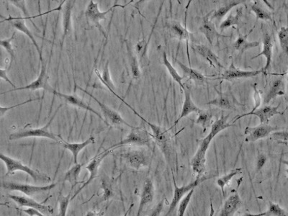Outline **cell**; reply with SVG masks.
<instances>
[{
  "label": "cell",
  "mask_w": 288,
  "mask_h": 216,
  "mask_svg": "<svg viewBox=\"0 0 288 216\" xmlns=\"http://www.w3.org/2000/svg\"><path fill=\"white\" fill-rule=\"evenodd\" d=\"M229 117V115H227V116L222 115L220 118L212 124L209 134L200 141L199 147L191 161V167L193 172L197 174V178L203 177L202 175L205 172L206 152L212 140L223 130L234 126V124L228 122Z\"/></svg>",
  "instance_id": "1"
},
{
  "label": "cell",
  "mask_w": 288,
  "mask_h": 216,
  "mask_svg": "<svg viewBox=\"0 0 288 216\" xmlns=\"http://www.w3.org/2000/svg\"><path fill=\"white\" fill-rule=\"evenodd\" d=\"M131 110L151 128V131H152L153 139L154 140L158 148L161 150L162 153L165 156L167 163L172 166V162H173V148H172V142H171V136L170 133H169V130L156 125V124H151V122L146 120L144 117L138 113L134 108H132Z\"/></svg>",
  "instance_id": "2"
},
{
  "label": "cell",
  "mask_w": 288,
  "mask_h": 216,
  "mask_svg": "<svg viewBox=\"0 0 288 216\" xmlns=\"http://www.w3.org/2000/svg\"><path fill=\"white\" fill-rule=\"evenodd\" d=\"M62 105H59L58 108L56 109L54 114H53L51 120L48 121L47 124L44 127L38 128V129H22L17 132L10 134L9 139L10 141H15V140L21 139V138H46L53 140L56 142L60 143L63 141V138L60 135L53 134L49 130L50 126L52 124L53 120H54L56 114L59 111L60 108H61Z\"/></svg>",
  "instance_id": "3"
},
{
  "label": "cell",
  "mask_w": 288,
  "mask_h": 216,
  "mask_svg": "<svg viewBox=\"0 0 288 216\" xmlns=\"http://www.w3.org/2000/svg\"><path fill=\"white\" fill-rule=\"evenodd\" d=\"M0 159L4 162L5 167H6L7 176L13 174L17 171H21V172L26 173L29 176H30L35 181V182H49L51 181V177L47 174H43L38 170L30 168L28 166L22 164L20 161L11 158V157L4 155V153H2L0 155Z\"/></svg>",
  "instance_id": "4"
},
{
  "label": "cell",
  "mask_w": 288,
  "mask_h": 216,
  "mask_svg": "<svg viewBox=\"0 0 288 216\" xmlns=\"http://www.w3.org/2000/svg\"><path fill=\"white\" fill-rule=\"evenodd\" d=\"M153 140L152 134L148 132L146 129L142 128L135 127L131 129V132L127 135L125 139L120 142L110 146L111 149L119 148L125 145H136L139 146H150Z\"/></svg>",
  "instance_id": "5"
},
{
  "label": "cell",
  "mask_w": 288,
  "mask_h": 216,
  "mask_svg": "<svg viewBox=\"0 0 288 216\" xmlns=\"http://www.w3.org/2000/svg\"><path fill=\"white\" fill-rule=\"evenodd\" d=\"M125 6H126V5L115 4L113 7L108 9V10H106V11L101 12L99 10V4L93 1V0H91L87 5V10H86V17H87L89 21L92 22L93 25L95 26L97 28L100 30V32L105 36V38H106V34H105V30H103V27H102L101 24V20H106L107 15L110 13V12L113 11L114 9L117 8L123 9L125 8Z\"/></svg>",
  "instance_id": "6"
},
{
  "label": "cell",
  "mask_w": 288,
  "mask_h": 216,
  "mask_svg": "<svg viewBox=\"0 0 288 216\" xmlns=\"http://www.w3.org/2000/svg\"><path fill=\"white\" fill-rule=\"evenodd\" d=\"M211 177H205V176H203V177L200 178H196V180L191 181V182L189 183L187 186L182 187L177 186L175 177H173L174 188H175V189H174L173 198H172L168 211H167L165 216L172 215V212L175 211L176 207L180 203L182 199L184 198V195H187L191 190L196 189V187L199 186L203 181L208 180V179H210Z\"/></svg>",
  "instance_id": "7"
},
{
  "label": "cell",
  "mask_w": 288,
  "mask_h": 216,
  "mask_svg": "<svg viewBox=\"0 0 288 216\" xmlns=\"http://www.w3.org/2000/svg\"><path fill=\"white\" fill-rule=\"evenodd\" d=\"M77 87L78 88L79 90L83 91L85 94L89 95L91 98H92V99L99 105V107L101 108L103 115H104L105 120L106 121L107 125H111L115 126V127L125 126L131 128V129H133V128L134 127V126H131V124H129V122H127L126 121L124 120L121 115H120L118 112L115 111L113 109L110 108V107H108V105H105V104L101 103L100 100L97 99L95 97L93 96L92 94L88 92V91L84 89L83 88L77 85Z\"/></svg>",
  "instance_id": "8"
},
{
  "label": "cell",
  "mask_w": 288,
  "mask_h": 216,
  "mask_svg": "<svg viewBox=\"0 0 288 216\" xmlns=\"http://www.w3.org/2000/svg\"><path fill=\"white\" fill-rule=\"evenodd\" d=\"M121 157L131 168L139 170L140 169L148 167L151 162L149 152L142 149H129L123 152Z\"/></svg>",
  "instance_id": "9"
},
{
  "label": "cell",
  "mask_w": 288,
  "mask_h": 216,
  "mask_svg": "<svg viewBox=\"0 0 288 216\" xmlns=\"http://www.w3.org/2000/svg\"><path fill=\"white\" fill-rule=\"evenodd\" d=\"M56 183L48 184L45 186H31V184H20V183L14 182V181H3L2 183V187L5 190H10V191H18L23 193L27 197L32 196L44 193L46 192L53 189L56 186Z\"/></svg>",
  "instance_id": "10"
},
{
  "label": "cell",
  "mask_w": 288,
  "mask_h": 216,
  "mask_svg": "<svg viewBox=\"0 0 288 216\" xmlns=\"http://www.w3.org/2000/svg\"><path fill=\"white\" fill-rule=\"evenodd\" d=\"M39 89H44V90L52 93V94L53 91L55 90L54 89H53L52 86L50 85L49 82H48L47 68H46V66L45 65L44 61L41 62V72H40L39 77H38L35 81L31 82L28 85L21 86V87H16L15 88V89H11V90L2 92L1 95L6 94V93L11 92V91H36L39 90Z\"/></svg>",
  "instance_id": "11"
},
{
  "label": "cell",
  "mask_w": 288,
  "mask_h": 216,
  "mask_svg": "<svg viewBox=\"0 0 288 216\" xmlns=\"http://www.w3.org/2000/svg\"><path fill=\"white\" fill-rule=\"evenodd\" d=\"M113 151L114 149L108 148V149L105 150V151L100 153L99 155H97L95 157H93L90 162H89V164H87V167H85L86 169H87L89 172V179L84 183L83 186L81 187V188L76 192L75 195L72 197V200H73L74 199L81 193L82 190H83L86 187L89 186V184L98 177V172H99V167L100 166H101L102 162Z\"/></svg>",
  "instance_id": "12"
},
{
  "label": "cell",
  "mask_w": 288,
  "mask_h": 216,
  "mask_svg": "<svg viewBox=\"0 0 288 216\" xmlns=\"http://www.w3.org/2000/svg\"><path fill=\"white\" fill-rule=\"evenodd\" d=\"M279 128L272 126L269 124H260L256 127H246L244 135H246L245 141L246 143L255 142L258 140L268 137L272 133L278 131Z\"/></svg>",
  "instance_id": "13"
},
{
  "label": "cell",
  "mask_w": 288,
  "mask_h": 216,
  "mask_svg": "<svg viewBox=\"0 0 288 216\" xmlns=\"http://www.w3.org/2000/svg\"><path fill=\"white\" fill-rule=\"evenodd\" d=\"M279 106H280V104H279L277 106L275 107L265 105L261 108L257 109L255 111L247 112V113L242 114V115L236 117L234 120L233 121L232 124H235L236 121L242 118V117L251 115H255V116L258 117L260 118V124H268L271 117L275 116V115H282L284 113V112L279 111L278 108Z\"/></svg>",
  "instance_id": "14"
},
{
  "label": "cell",
  "mask_w": 288,
  "mask_h": 216,
  "mask_svg": "<svg viewBox=\"0 0 288 216\" xmlns=\"http://www.w3.org/2000/svg\"><path fill=\"white\" fill-rule=\"evenodd\" d=\"M207 105H213L222 110H236L237 105L243 106V105H241L234 98V95L231 91H227V92L218 91V96L215 99L208 102Z\"/></svg>",
  "instance_id": "15"
},
{
  "label": "cell",
  "mask_w": 288,
  "mask_h": 216,
  "mask_svg": "<svg viewBox=\"0 0 288 216\" xmlns=\"http://www.w3.org/2000/svg\"><path fill=\"white\" fill-rule=\"evenodd\" d=\"M214 11L210 12L209 13L206 14L203 18L201 25L199 27V31L204 35L206 38L207 41L209 42L210 45H213L214 41L218 38H228L229 36H223L219 34L215 27V24L210 20V16Z\"/></svg>",
  "instance_id": "16"
},
{
  "label": "cell",
  "mask_w": 288,
  "mask_h": 216,
  "mask_svg": "<svg viewBox=\"0 0 288 216\" xmlns=\"http://www.w3.org/2000/svg\"><path fill=\"white\" fill-rule=\"evenodd\" d=\"M262 73H263V69H261V70L243 71L236 68L234 63H232L229 69H227L221 74L220 78L223 79V80L232 82V81L236 80V79H247V78L257 77L259 74Z\"/></svg>",
  "instance_id": "17"
},
{
  "label": "cell",
  "mask_w": 288,
  "mask_h": 216,
  "mask_svg": "<svg viewBox=\"0 0 288 216\" xmlns=\"http://www.w3.org/2000/svg\"><path fill=\"white\" fill-rule=\"evenodd\" d=\"M25 19L24 18V17H13L10 16L9 18H5V20H3V21H1V22L4 21L9 22L14 28L26 35L27 37H28L29 39L31 40L33 43H34V46H35L36 50H37L38 53H39L40 60H41V62L44 61L42 51H41V48H40L39 45H38L37 41H36L35 37H34L32 32H31L30 29L27 27L26 24H25Z\"/></svg>",
  "instance_id": "18"
},
{
  "label": "cell",
  "mask_w": 288,
  "mask_h": 216,
  "mask_svg": "<svg viewBox=\"0 0 288 216\" xmlns=\"http://www.w3.org/2000/svg\"><path fill=\"white\" fill-rule=\"evenodd\" d=\"M53 94L62 98V99L65 100V103L69 104V105L77 107V108L80 109H83L84 110L92 112V113L94 114V115H97L100 119H101V120L106 124V121H105V118H103V117L102 116L101 114L97 112L92 107L87 105L83 100L81 99L77 95L63 94V93L59 92V91L56 90L53 91Z\"/></svg>",
  "instance_id": "19"
},
{
  "label": "cell",
  "mask_w": 288,
  "mask_h": 216,
  "mask_svg": "<svg viewBox=\"0 0 288 216\" xmlns=\"http://www.w3.org/2000/svg\"><path fill=\"white\" fill-rule=\"evenodd\" d=\"M285 94V84L282 78H276L269 84L266 92L264 95L263 104L268 105L272 100L277 97Z\"/></svg>",
  "instance_id": "20"
},
{
  "label": "cell",
  "mask_w": 288,
  "mask_h": 216,
  "mask_svg": "<svg viewBox=\"0 0 288 216\" xmlns=\"http://www.w3.org/2000/svg\"><path fill=\"white\" fill-rule=\"evenodd\" d=\"M167 27L172 37L178 39L179 41H186L188 60H189V66H191L189 53V32L187 30V26L186 25L182 26L180 22L176 21V20H172V21L169 22L167 23Z\"/></svg>",
  "instance_id": "21"
},
{
  "label": "cell",
  "mask_w": 288,
  "mask_h": 216,
  "mask_svg": "<svg viewBox=\"0 0 288 216\" xmlns=\"http://www.w3.org/2000/svg\"><path fill=\"white\" fill-rule=\"evenodd\" d=\"M193 50L198 53L203 59L208 62V65L213 68L224 69V67L220 63V58L208 46L205 45H193Z\"/></svg>",
  "instance_id": "22"
},
{
  "label": "cell",
  "mask_w": 288,
  "mask_h": 216,
  "mask_svg": "<svg viewBox=\"0 0 288 216\" xmlns=\"http://www.w3.org/2000/svg\"><path fill=\"white\" fill-rule=\"evenodd\" d=\"M9 198L18 204L20 207H27L35 208L44 213L53 214V209L49 205H45L36 202L30 197L18 196V195H9Z\"/></svg>",
  "instance_id": "23"
},
{
  "label": "cell",
  "mask_w": 288,
  "mask_h": 216,
  "mask_svg": "<svg viewBox=\"0 0 288 216\" xmlns=\"http://www.w3.org/2000/svg\"><path fill=\"white\" fill-rule=\"evenodd\" d=\"M262 51L259 53L257 56H253L251 60L255 59L259 56H264L266 58V65L263 69V74H266L267 71L270 68L272 60V53H273L274 41L271 35L268 33L265 32L263 34V39H262Z\"/></svg>",
  "instance_id": "24"
},
{
  "label": "cell",
  "mask_w": 288,
  "mask_h": 216,
  "mask_svg": "<svg viewBox=\"0 0 288 216\" xmlns=\"http://www.w3.org/2000/svg\"><path fill=\"white\" fill-rule=\"evenodd\" d=\"M75 1L66 2L65 7L62 8V30L63 34L61 38V46H63L66 38L71 34L72 30V9L75 6Z\"/></svg>",
  "instance_id": "25"
},
{
  "label": "cell",
  "mask_w": 288,
  "mask_h": 216,
  "mask_svg": "<svg viewBox=\"0 0 288 216\" xmlns=\"http://www.w3.org/2000/svg\"><path fill=\"white\" fill-rule=\"evenodd\" d=\"M153 198H154V187H153L152 181L150 179H147L145 181L144 188H143L136 216L141 215L145 207L147 206L149 203H152Z\"/></svg>",
  "instance_id": "26"
},
{
  "label": "cell",
  "mask_w": 288,
  "mask_h": 216,
  "mask_svg": "<svg viewBox=\"0 0 288 216\" xmlns=\"http://www.w3.org/2000/svg\"><path fill=\"white\" fill-rule=\"evenodd\" d=\"M184 100L183 105H182V111H181L180 115L177 120L174 122V125L172 126V128L175 127L177 124L183 119L184 117L188 116L189 114L193 113V112H196V113H198L201 109L198 108V106L194 103L192 99V97H191V91L187 87H185L184 89ZM171 128V129H172Z\"/></svg>",
  "instance_id": "27"
},
{
  "label": "cell",
  "mask_w": 288,
  "mask_h": 216,
  "mask_svg": "<svg viewBox=\"0 0 288 216\" xmlns=\"http://www.w3.org/2000/svg\"><path fill=\"white\" fill-rule=\"evenodd\" d=\"M241 204H242V201L238 193H233L226 200L219 216H234L237 210L240 208Z\"/></svg>",
  "instance_id": "28"
},
{
  "label": "cell",
  "mask_w": 288,
  "mask_h": 216,
  "mask_svg": "<svg viewBox=\"0 0 288 216\" xmlns=\"http://www.w3.org/2000/svg\"><path fill=\"white\" fill-rule=\"evenodd\" d=\"M94 137H90L86 140V141H83L82 143H69L65 141V140L61 141L59 144L62 145V146L65 148V149H68L69 151L72 152V155H73L74 158V163L75 164H78V155L79 152L82 151L84 148H86L87 146H89L91 143H94Z\"/></svg>",
  "instance_id": "29"
},
{
  "label": "cell",
  "mask_w": 288,
  "mask_h": 216,
  "mask_svg": "<svg viewBox=\"0 0 288 216\" xmlns=\"http://www.w3.org/2000/svg\"><path fill=\"white\" fill-rule=\"evenodd\" d=\"M94 73H95L98 79L101 80V82L109 89V91H111L119 100H121V101L123 100L121 97L119 96V95L117 94L116 91H115L116 88H115V85H114L111 77H110L109 62L107 61L106 65L105 66V68L103 69V74L100 73L99 70L97 69H94Z\"/></svg>",
  "instance_id": "30"
},
{
  "label": "cell",
  "mask_w": 288,
  "mask_h": 216,
  "mask_svg": "<svg viewBox=\"0 0 288 216\" xmlns=\"http://www.w3.org/2000/svg\"><path fill=\"white\" fill-rule=\"evenodd\" d=\"M246 1L244 0H232V1H227V3H223L222 6H220L218 10L214 11L210 16V20L213 21V20H220L223 17H225L233 8H235L239 5L245 4Z\"/></svg>",
  "instance_id": "31"
},
{
  "label": "cell",
  "mask_w": 288,
  "mask_h": 216,
  "mask_svg": "<svg viewBox=\"0 0 288 216\" xmlns=\"http://www.w3.org/2000/svg\"><path fill=\"white\" fill-rule=\"evenodd\" d=\"M255 25H253L252 29L250 30L249 34L245 35V36L239 34V37L237 38V39L236 40L235 42L234 43V47L236 51L242 53L245 51H248V50L258 47L260 46V43L259 41H252V42H251V41H248L247 40L248 36L252 32Z\"/></svg>",
  "instance_id": "32"
},
{
  "label": "cell",
  "mask_w": 288,
  "mask_h": 216,
  "mask_svg": "<svg viewBox=\"0 0 288 216\" xmlns=\"http://www.w3.org/2000/svg\"><path fill=\"white\" fill-rule=\"evenodd\" d=\"M177 65L182 69L183 72L184 77H188L190 80L196 83L197 84H203L206 82L207 78L205 75L196 69L191 68V67H187L179 60H176Z\"/></svg>",
  "instance_id": "33"
},
{
  "label": "cell",
  "mask_w": 288,
  "mask_h": 216,
  "mask_svg": "<svg viewBox=\"0 0 288 216\" xmlns=\"http://www.w3.org/2000/svg\"><path fill=\"white\" fill-rule=\"evenodd\" d=\"M127 57H129V65L131 69V73L134 79H137L141 77V69H140L139 60L137 55L133 51L132 47L129 43H126Z\"/></svg>",
  "instance_id": "34"
},
{
  "label": "cell",
  "mask_w": 288,
  "mask_h": 216,
  "mask_svg": "<svg viewBox=\"0 0 288 216\" xmlns=\"http://www.w3.org/2000/svg\"><path fill=\"white\" fill-rule=\"evenodd\" d=\"M84 164H75L74 167L72 168L69 169L67 172H66L65 178H63V184L66 181H69L70 183L71 186H72V190L77 184H79V183H84L83 181H79L78 178L79 177V174H80L81 171H82V167H83Z\"/></svg>",
  "instance_id": "35"
},
{
  "label": "cell",
  "mask_w": 288,
  "mask_h": 216,
  "mask_svg": "<svg viewBox=\"0 0 288 216\" xmlns=\"http://www.w3.org/2000/svg\"><path fill=\"white\" fill-rule=\"evenodd\" d=\"M198 117L196 120H193V122L196 125L201 126L203 128V133L212 126V119L214 116L213 112L210 110H201L198 113Z\"/></svg>",
  "instance_id": "36"
},
{
  "label": "cell",
  "mask_w": 288,
  "mask_h": 216,
  "mask_svg": "<svg viewBox=\"0 0 288 216\" xmlns=\"http://www.w3.org/2000/svg\"><path fill=\"white\" fill-rule=\"evenodd\" d=\"M162 61H163V65L166 67L169 74H170L173 80L177 82V84H179V86H180L181 89L184 91V89H185V85H184V83L182 82V80H183L184 77H181L178 72H177V71L176 70L175 67L170 63V60H169L168 58H167V55L165 51H164L163 53H162Z\"/></svg>",
  "instance_id": "37"
},
{
  "label": "cell",
  "mask_w": 288,
  "mask_h": 216,
  "mask_svg": "<svg viewBox=\"0 0 288 216\" xmlns=\"http://www.w3.org/2000/svg\"><path fill=\"white\" fill-rule=\"evenodd\" d=\"M162 7H160L159 11H158L157 17H156V22H155L154 25H153L152 30H151V34H150L149 39L146 41V40L143 39L142 41H139L136 44L135 50L137 56H139L140 61L142 62L145 60L146 58V55H147L148 46H149V41L151 40V36H152L153 28H154L155 25H156V22L158 17H159L160 13H161Z\"/></svg>",
  "instance_id": "38"
},
{
  "label": "cell",
  "mask_w": 288,
  "mask_h": 216,
  "mask_svg": "<svg viewBox=\"0 0 288 216\" xmlns=\"http://www.w3.org/2000/svg\"><path fill=\"white\" fill-rule=\"evenodd\" d=\"M251 10L256 15L257 22L258 21V20H265V21H273L272 13L263 6L261 2H254V3L251 6Z\"/></svg>",
  "instance_id": "39"
},
{
  "label": "cell",
  "mask_w": 288,
  "mask_h": 216,
  "mask_svg": "<svg viewBox=\"0 0 288 216\" xmlns=\"http://www.w3.org/2000/svg\"><path fill=\"white\" fill-rule=\"evenodd\" d=\"M243 14V8H239L236 10L235 15L230 14L225 20H223L220 25V30L223 31L234 25H239L241 22V16Z\"/></svg>",
  "instance_id": "40"
},
{
  "label": "cell",
  "mask_w": 288,
  "mask_h": 216,
  "mask_svg": "<svg viewBox=\"0 0 288 216\" xmlns=\"http://www.w3.org/2000/svg\"><path fill=\"white\" fill-rule=\"evenodd\" d=\"M241 171V168H236L232 169L230 172L228 173L227 174H224L222 177H219L217 179L216 183L218 184L220 190H221L222 194H223V198H226L225 188L226 186L230 182L233 177H235L236 174H239Z\"/></svg>",
  "instance_id": "41"
},
{
  "label": "cell",
  "mask_w": 288,
  "mask_h": 216,
  "mask_svg": "<svg viewBox=\"0 0 288 216\" xmlns=\"http://www.w3.org/2000/svg\"><path fill=\"white\" fill-rule=\"evenodd\" d=\"M101 187L103 190V195L102 197V202L107 201L113 196V189L110 178L107 175L101 177Z\"/></svg>",
  "instance_id": "42"
},
{
  "label": "cell",
  "mask_w": 288,
  "mask_h": 216,
  "mask_svg": "<svg viewBox=\"0 0 288 216\" xmlns=\"http://www.w3.org/2000/svg\"><path fill=\"white\" fill-rule=\"evenodd\" d=\"M7 3H9L10 4L15 5L16 8L20 9L22 13H23L24 15H25L24 18H25V20H30L31 22L35 26L36 28L39 30L36 24L31 20L33 18H35V17H37L38 16H30V13H29L28 10H27L26 8V3H25L26 2L24 1V0H10V1H7Z\"/></svg>",
  "instance_id": "43"
},
{
  "label": "cell",
  "mask_w": 288,
  "mask_h": 216,
  "mask_svg": "<svg viewBox=\"0 0 288 216\" xmlns=\"http://www.w3.org/2000/svg\"><path fill=\"white\" fill-rule=\"evenodd\" d=\"M279 45L284 54L288 56V27H282L278 32Z\"/></svg>",
  "instance_id": "44"
},
{
  "label": "cell",
  "mask_w": 288,
  "mask_h": 216,
  "mask_svg": "<svg viewBox=\"0 0 288 216\" xmlns=\"http://www.w3.org/2000/svg\"><path fill=\"white\" fill-rule=\"evenodd\" d=\"M265 216H288V212L280 207L279 204L270 202Z\"/></svg>",
  "instance_id": "45"
},
{
  "label": "cell",
  "mask_w": 288,
  "mask_h": 216,
  "mask_svg": "<svg viewBox=\"0 0 288 216\" xmlns=\"http://www.w3.org/2000/svg\"><path fill=\"white\" fill-rule=\"evenodd\" d=\"M70 200H72L71 193L67 196H63L60 193L58 198V203H59V213L58 216H67V209L70 205Z\"/></svg>",
  "instance_id": "46"
},
{
  "label": "cell",
  "mask_w": 288,
  "mask_h": 216,
  "mask_svg": "<svg viewBox=\"0 0 288 216\" xmlns=\"http://www.w3.org/2000/svg\"><path fill=\"white\" fill-rule=\"evenodd\" d=\"M15 32H14L11 37L9 38V39H2L1 41H0V45H1L2 47L4 48L6 51L9 53L10 57H11V61H13L14 58H15V52H14L13 44H12V42L15 39Z\"/></svg>",
  "instance_id": "47"
},
{
  "label": "cell",
  "mask_w": 288,
  "mask_h": 216,
  "mask_svg": "<svg viewBox=\"0 0 288 216\" xmlns=\"http://www.w3.org/2000/svg\"><path fill=\"white\" fill-rule=\"evenodd\" d=\"M195 189L191 190L186 196L182 199V201L179 204L178 216H184L185 215L186 210H187L189 202L192 199L193 193H194Z\"/></svg>",
  "instance_id": "48"
},
{
  "label": "cell",
  "mask_w": 288,
  "mask_h": 216,
  "mask_svg": "<svg viewBox=\"0 0 288 216\" xmlns=\"http://www.w3.org/2000/svg\"><path fill=\"white\" fill-rule=\"evenodd\" d=\"M272 139L278 143L287 144L288 143V131H275L272 133Z\"/></svg>",
  "instance_id": "49"
},
{
  "label": "cell",
  "mask_w": 288,
  "mask_h": 216,
  "mask_svg": "<svg viewBox=\"0 0 288 216\" xmlns=\"http://www.w3.org/2000/svg\"><path fill=\"white\" fill-rule=\"evenodd\" d=\"M41 100V98H36V99H30L28 100H26V101L23 102V103H19L18 105H13V106H9V107H0V115L1 117H3L4 116L5 114H6V112H8L10 110H13L14 108H18L19 106H21V105H25V104L31 103V102L36 101V100Z\"/></svg>",
  "instance_id": "50"
},
{
  "label": "cell",
  "mask_w": 288,
  "mask_h": 216,
  "mask_svg": "<svg viewBox=\"0 0 288 216\" xmlns=\"http://www.w3.org/2000/svg\"><path fill=\"white\" fill-rule=\"evenodd\" d=\"M267 162V157L265 153H260L257 158L256 162V173L260 172L263 168L264 166L266 164Z\"/></svg>",
  "instance_id": "51"
},
{
  "label": "cell",
  "mask_w": 288,
  "mask_h": 216,
  "mask_svg": "<svg viewBox=\"0 0 288 216\" xmlns=\"http://www.w3.org/2000/svg\"><path fill=\"white\" fill-rule=\"evenodd\" d=\"M164 205H165V200H162L156 205L149 214V216H160L163 211Z\"/></svg>",
  "instance_id": "52"
},
{
  "label": "cell",
  "mask_w": 288,
  "mask_h": 216,
  "mask_svg": "<svg viewBox=\"0 0 288 216\" xmlns=\"http://www.w3.org/2000/svg\"><path fill=\"white\" fill-rule=\"evenodd\" d=\"M253 90H254V100H255V106L251 112L255 111L258 107L261 105V97H260V92H259L258 89H257V84L253 85Z\"/></svg>",
  "instance_id": "53"
},
{
  "label": "cell",
  "mask_w": 288,
  "mask_h": 216,
  "mask_svg": "<svg viewBox=\"0 0 288 216\" xmlns=\"http://www.w3.org/2000/svg\"><path fill=\"white\" fill-rule=\"evenodd\" d=\"M22 211L25 212L29 216H46L43 214V212L39 211V210H36L35 208H30V207H27V209H22Z\"/></svg>",
  "instance_id": "54"
},
{
  "label": "cell",
  "mask_w": 288,
  "mask_h": 216,
  "mask_svg": "<svg viewBox=\"0 0 288 216\" xmlns=\"http://www.w3.org/2000/svg\"><path fill=\"white\" fill-rule=\"evenodd\" d=\"M0 77H1L2 79H4L5 82L9 83L10 85L13 86L14 89H15V85L12 82V81L10 80L9 78H8V75H7V70L6 69H3V68L0 69Z\"/></svg>",
  "instance_id": "55"
},
{
  "label": "cell",
  "mask_w": 288,
  "mask_h": 216,
  "mask_svg": "<svg viewBox=\"0 0 288 216\" xmlns=\"http://www.w3.org/2000/svg\"><path fill=\"white\" fill-rule=\"evenodd\" d=\"M105 212L89 211L84 216H103Z\"/></svg>",
  "instance_id": "56"
},
{
  "label": "cell",
  "mask_w": 288,
  "mask_h": 216,
  "mask_svg": "<svg viewBox=\"0 0 288 216\" xmlns=\"http://www.w3.org/2000/svg\"><path fill=\"white\" fill-rule=\"evenodd\" d=\"M266 215V212H261V213L253 214L249 213V212H246V213L244 214V215L241 216H265Z\"/></svg>",
  "instance_id": "57"
},
{
  "label": "cell",
  "mask_w": 288,
  "mask_h": 216,
  "mask_svg": "<svg viewBox=\"0 0 288 216\" xmlns=\"http://www.w3.org/2000/svg\"><path fill=\"white\" fill-rule=\"evenodd\" d=\"M282 162L285 164V165H287V170H286V172H287V179H286V180H287V182H288V160H283L282 161Z\"/></svg>",
  "instance_id": "58"
},
{
  "label": "cell",
  "mask_w": 288,
  "mask_h": 216,
  "mask_svg": "<svg viewBox=\"0 0 288 216\" xmlns=\"http://www.w3.org/2000/svg\"><path fill=\"white\" fill-rule=\"evenodd\" d=\"M134 204H131L130 207H129V210H127V212H125V215H124L123 216H127L129 215V212H131V209H132V207H134Z\"/></svg>",
  "instance_id": "59"
},
{
  "label": "cell",
  "mask_w": 288,
  "mask_h": 216,
  "mask_svg": "<svg viewBox=\"0 0 288 216\" xmlns=\"http://www.w3.org/2000/svg\"><path fill=\"white\" fill-rule=\"evenodd\" d=\"M287 97H288V76H287Z\"/></svg>",
  "instance_id": "60"
}]
</instances>
